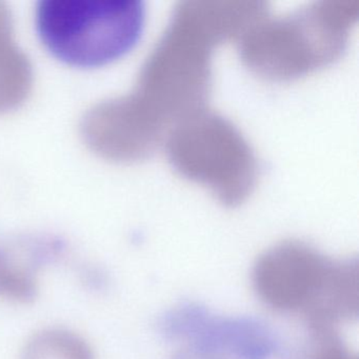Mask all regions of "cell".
I'll return each mask as SVG.
<instances>
[{"label": "cell", "instance_id": "cell-1", "mask_svg": "<svg viewBox=\"0 0 359 359\" xmlns=\"http://www.w3.org/2000/svg\"><path fill=\"white\" fill-rule=\"evenodd\" d=\"M266 13L258 1H186L151 55L136 104V146L140 154L163 144L170 132L205 109L215 49L241 39Z\"/></svg>", "mask_w": 359, "mask_h": 359}, {"label": "cell", "instance_id": "cell-2", "mask_svg": "<svg viewBox=\"0 0 359 359\" xmlns=\"http://www.w3.org/2000/svg\"><path fill=\"white\" fill-rule=\"evenodd\" d=\"M358 14L356 0H331L283 18L264 16L239 39L241 60L268 81L306 76L342 55Z\"/></svg>", "mask_w": 359, "mask_h": 359}, {"label": "cell", "instance_id": "cell-3", "mask_svg": "<svg viewBox=\"0 0 359 359\" xmlns=\"http://www.w3.org/2000/svg\"><path fill=\"white\" fill-rule=\"evenodd\" d=\"M146 15L142 0H41L35 30L43 48L62 64L102 68L135 48Z\"/></svg>", "mask_w": 359, "mask_h": 359}, {"label": "cell", "instance_id": "cell-4", "mask_svg": "<svg viewBox=\"0 0 359 359\" xmlns=\"http://www.w3.org/2000/svg\"><path fill=\"white\" fill-rule=\"evenodd\" d=\"M172 167L209 189L229 207L241 205L255 188L258 165L253 150L231 121L207 109L180 121L165 142Z\"/></svg>", "mask_w": 359, "mask_h": 359}, {"label": "cell", "instance_id": "cell-5", "mask_svg": "<svg viewBox=\"0 0 359 359\" xmlns=\"http://www.w3.org/2000/svg\"><path fill=\"white\" fill-rule=\"evenodd\" d=\"M331 264L304 243L285 241L260 256L254 266V287L272 308L306 313L318 298Z\"/></svg>", "mask_w": 359, "mask_h": 359}, {"label": "cell", "instance_id": "cell-6", "mask_svg": "<svg viewBox=\"0 0 359 359\" xmlns=\"http://www.w3.org/2000/svg\"><path fill=\"white\" fill-rule=\"evenodd\" d=\"M358 306V264L332 262L320 294L306 315L312 327H332L342 319L356 317Z\"/></svg>", "mask_w": 359, "mask_h": 359}, {"label": "cell", "instance_id": "cell-7", "mask_svg": "<svg viewBox=\"0 0 359 359\" xmlns=\"http://www.w3.org/2000/svg\"><path fill=\"white\" fill-rule=\"evenodd\" d=\"M22 359H93L91 350L74 334L46 331L35 336L25 350Z\"/></svg>", "mask_w": 359, "mask_h": 359}, {"label": "cell", "instance_id": "cell-8", "mask_svg": "<svg viewBox=\"0 0 359 359\" xmlns=\"http://www.w3.org/2000/svg\"><path fill=\"white\" fill-rule=\"evenodd\" d=\"M35 291L30 273L18 266L0 264V296L10 299H28Z\"/></svg>", "mask_w": 359, "mask_h": 359}]
</instances>
